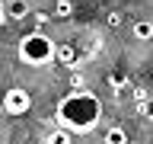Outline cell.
I'll use <instances>...</instances> for the list:
<instances>
[{
  "label": "cell",
  "mask_w": 153,
  "mask_h": 144,
  "mask_svg": "<svg viewBox=\"0 0 153 144\" xmlns=\"http://www.w3.org/2000/svg\"><path fill=\"white\" fill-rule=\"evenodd\" d=\"M99 115H102V103L93 90H74L57 103V122L64 128H70L74 134L93 131Z\"/></svg>",
  "instance_id": "1"
},
{
  "label": "cell",
  "mask_w": 153,
  "mask_h": 144,
  "mask_svg": "<svg viewBox=\"0 0 153 144\" xmlns=\"http://www.w3.org/2000/svg\"><path fill=\"white\" fill-rule=\"evenodd\" d=\"M16 55L22 64L29 67H45L51 64V61H57V45L51 42V35H45V32H26V35L19 38L16 45Z\"/></svg>",
  "instance_id": "2"
},
{
  "label": "cell",
  "mask_w": 153,
  "mask_h": 144,
  "mask_svg": "<svg viewBox=\"0 0 153 144\" xmlns=\"http://www.w3.org/2000/svg\"><path fill=\"white\" fill-rule=\"evenodd\" d=\"M0 109L7 115H13V118L16 115H26L32 109V93H29L26 86H10L7 93L0 96Z\"/></svg>",
  "instance_id": "3"
},
{
  "label": "cell",
  "mask_w": 153,
  "mask_h": 144,
  "mask_svg": "<svg viewBox=\"0 0 153 144\" xmlns=\"http://www.w3.org/2000/svg\"><path fill=\"white\" fill-rule=\"evenodd\" d=\"M131 35L137 38V42H150L153 38V19H137L131 26Z\"/></svg>",
  "instance_id": "4"
},
{
  "label": "cell",
  "mask_w": 153,
  "mask_h": 144,
  "mask_svg": "<svg viewBox=\"0 0 153 144\" xmlns=\"http://www.w3.org/2000/svg\"><path fill=\"white\" fill-rule=\"evenodd\" d=\"M45 144H74V131L61 125V128H54V131H48Z\"/></svg>",
  "instance_id": "5"
},
{
  "label": "cell",
  "mask_w": 153,
  "mask_h": 144,
  "mask_svg": "<svg viewBox=\"0 0 153 144\" xmlns=\"http://www.w3.org/2000/svg\"><path fill=\"white\" fill-rule=\"evenodd\" d=\"M7 16L10 19H26L29 16V3L26 0H10L7 3Z\"/></svg>",
  "instance_id": "6"
},
{
  "label": "cell",
  "mask_w": 153,
  "mask_h": 144,
  "mask_svg": "<svg viewBox=\"0 0 153 144\" xmlns=\"http://www.w3.org/2000/svg\"><path fill=\"white\" fill-rule=\"evenodd\" d=\"M102 141H105V144H128V131L118 128V125H112V128L102 134Z\"/></svg>",
  "instance_id": "7"
},
{
  "label": "cell",
  "mask_w": 153,
  "mask_h": 144,
  "mask_svg": "<svg viewBox=\"0 0 153 144\" xmlns=\"http://www.w3.org/2000/svg\"><path fill=\"white\" fill-rule=\"evenodd\" d=\"M57 61L61 64H76V48L74 45H61L57 48Z\"/></svg>",
  "instance_id": "8"
},
{
  "label": "cell",
  "mask_w": 153,
  "mask_h": 144,
  "mask_svg": "<svg viewBox=\"0 0 153 144\" xmlns=\"http://www.w3.org/2000/svg\"><path fill=\"white\" fill-rule=\"evenodd\" d=\"M51 13H54L57 19H67L70 13H74V3H70V0H57L54 7H51Z\"/></svg>",
  "instance_id": "9"
},
{
  "label": "cell",
  "mask_w": 153,
  "mask_h": 144,
  "mask_svg": "<svg viewBox=\"0 0 153 144\" xmlns=\"http://www.w3.org/2000/svg\"><path fill=\"white\" fill-rule=\"evenodd\" d=\"M143 115H147V118H150V122H153V99H150V103H147V106H143Z\"/></svg>",
  "instance_id": "10"
},
{
  "label": "cell",
  "mask_w": 153,
  "mask_h": 144,
  "mask_svg": "<svg viewBox=\"0 0 153 144\" xmlns=\"http://www.w3.org/2000/svg\"><path fill=\"white\" fill-rule=\"evenodd\" d=\"M3 16H7V7H3V0H0V26H3Z\"/></svg>",
  "instance_id": "11"
}]
</instances>
